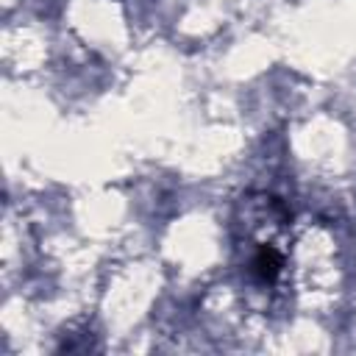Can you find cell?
Masks as SVG:
<instances>
[{
  "mask_svg": "<svg viewBox=\"0 0 356 356\" xmlns=\"http://www.w3.org/2000/svg\"><path fill=\"white\" fill-rule=\"evenodd\" d=\"M281 253L273 248V245H261L259 253L253 256V273L261 278V281H275L278 273H281Z\"/></svg>",
  "mask_w": 356,
  "mask_h": 356,
  "instance_id": "6da1fadb",
  "label": "cell"
}]
</instances>
